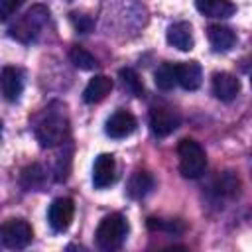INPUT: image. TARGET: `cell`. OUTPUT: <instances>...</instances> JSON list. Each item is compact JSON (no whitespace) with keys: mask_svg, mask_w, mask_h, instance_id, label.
I'll return each mask as SVG.
<instances>
[{"mask_svg":"<svg viewBox=\"0 0 252 252\" xmlns=\"http://www.w3.org/2000/svg\"><path fill=\"white\" fill-rule=\"evenodd\" d=\"M35 138L41 148H55L65 144L69 138V120L59 112H49L35 126Z\"/></svg>","mask_w":252,"mask_h":252,"instance_id":"obj_4","label":"cell"},{"mask_svg":"<svg viewBox=\"0 0 252 252\" xmlns=\"http://www.w3.org/2000/svg\"><path fill=\"white\" fill-rule=\"evenodd\" d=\"M73 215H75L73 201L69 197H59L49 205L47 220L55 232H65L73 222Z\"/></svg>","mask_w":252,"mask_h":252,"instance_id":"obj_7","label":"cell"},{"mask_svg":"<svg viewBox=\"0 0 252 252\" xmlns=\"http://www.w3.org/2000/svg\"><path fill=\"white\" fill-rule=\"evenodd\" d=\"M240 91V81L232 75V73H215L213 77V94L222 100V102H230L236 98Z\"/></svg>","mask_w":252,"mask_h":252,"instance_id":"obj_12","label":"cell"},{"mask_svg":"<svg viewBox=\"0 0 252 252\" xmlns=\"http://www.w3.org/2000/svg\"><path fill=\"white\" fill-rule=\"evenodd\" d=\"M0 238H2V244L6 248L20 250V248H26L32 242L33 230H32L30 222L24 220V219H10V220H6L2 224Z\"/></svg>","mask_w":252,"mask_h":252,"instance_id":"obj_5","label":"cell"},{"mask_svg":"<svg viewBox=\"0 0 252 252\" xmlns=\"http://www.w3.org/2000/svg\"><path fill=\"white\" fill-rule=\"evenodd\" d=\"M69 59L73 61L75 67H79V69H83V71H91V69H94V67L98 65V61L94 59V55L89 53V51H87L85 47H81V45H73V47H71Z\"/></svg>","mask_w":252,"mask_h":252,"instance_id":"obj_20","label":"cell"},{"mask_svg":"<svg viewBox=\"0 0 252 252\" xmlns=\"http://www.w3.org/2000/svg\"><path fill=\"white\" fill-rule=\"evenodd\" d=\"M73 20H75V26H77V30H79V32H89V30L93 28V20H91V18H87V16H81V18L73 16Z\"/></svg>","mask_w":252,"mask_h":252,"instance_id":"obj_24","label":"cell"},{"mask_svg":"<svg viewBox=\"0 0 252 252\" xmlns=\"http://www.w3.org/2000/svg\"><path fill=\"white\" fill-rule=\"evenodd\" d=\"M126 234H128V222L126 219L120 215V213H112V215H106L98 226H96V232H94V238H96V246L100 250H118L122 246V242L126 240Z\"/></svg>","mask_w":252,"mask_h":252,"instance_id":"obj_2","label":"cell"},{"mask_svg":"<svg viewBox=\"0 0 252 252\" xmlns=\"http://www.w3.org/2000/svg\"><path fill=\"white\" fill-rule=\"evenodd\" d=\"M195 6L207 18H228L236 10L230 0H195Z\"/></svg>","mask_w":252,"mask_h":252,"instance_id":"obj_16","label":"cell"},{"mask_svg":"<svg viewBox=\"0 0 252 252\" xmlns=\"http://www.w3.org/2000/svg\"><path fill=\"white\" fill-rule=\"evenodd\" d=\"M116 181V159L112 154H100L93 165V185L104 189Z\"/></svg>","mask_w":252,"mask_h":252,"instance_id":"obj_8","label":"cell"},{"mask_svg":"<svg viewBox=\"0 0 252 252\" xmlns=\"http://www.w3.org/2000/svg\"><path fill=\"white\" fill-rule=\"evenodd\" d=\"M154 83L161 91H169L177 85V75H175V63H161L156 73H154Z\"/></svg>","mask_w":252,"mask_h":252,"instance_id":"obj_19","label":"cell"},{"mask_svg":"<svg viewBox=\"0 0 252 252\" xmlns=\"http://www.w3.org/2000/svg\"><path fill=\"white\" fill-rule=\"evenodd\" d=\"M167 43L181 49L189 51L193 47V30L189 22H175L167 28Z\"/></svg>","mask_w":252,"mask_h":252,"instance_id":"obj_14","label":"cell"},{"mask_svg":"<svg viewBox=\"0 0 252 252\" xmlns=\"http://www.w3.org/2000/svg\"><path fill=\"white\" fill-rule=\"evenodd\" d=\"M136 130V118L128 110H116L104 124V132L110 138H126Z\"/></svg>","mask_w":252,"mask_h":252,"instance_id":"obj_9","label":"cell"},{"mask_svg":"<svg viewBox=\"0 0 252 252\" xmlns=\"http://www.w3.org/2000/svg\"><path fill=\"white\" fill-rule=\"evenodd\" d=\"M177 156H179V171L187 179H197L203 175L207 167V156L205 150L201 148L199 142L185 138L177 146Z\"/></svg>","mask_w":252,"mask_h":252,"instance_id":"obj_3","label":"cell"},{"mask_svg":"<svg viewBox=\"0 0 252 252\" xmlns=\"http://www.w3.org/2000/svg\"><path fill=\"white\" fill-rule=\"evenodd\" d=\"M250 85H252V77H250Z\"/></svg>","mask_w":252,"mask_h":252,"instance_id":"obj_25","label":"cell"},{"mask_svg":"<svg viewBox=\"0 0 252 252\" xmlns=\"http://www.w3.org/2000/svg\"><path fill=\"white\" fill-rule=\"evenodd\" d=\"M43 177H45V173H43V169H41V165H37V163H33V165H28L24 171H22V185L26 187V189H35V187H39L41 183H43Z\"/></svg>","mask_w":252,"mask_h":252,"instance_id":"obj_21","label":"cell"},{"mask_svg":"<svg viewBox=\"0 0 252 252\" xmlns=\"http://www.w3.org/2000/svg\"><path fill=\"white\" fill-rule=\"evenodd\" d=\"M0 87H2V94L6 100L16 102L24 91V77L22 71L16 67H4L2 75H0Z\"/></svg>","mask_w":252,"mask_h":252,"instance_id":"obj_11","label":"cell"},{"mask_svg":"<svg viewBox=\"0 0 252 252\" xmlns=\"http://www.w3.org/2000/svg\"><path fill=\"white\" fill-rule=\"evenodd\" d=\"M112 91V79L106 77V75H94L87 87H85V93H83V100L87 104H94V102H100L102 98H106V94Z\"/></svg>","mask_w":252,"mask_h":252,"instance_id":"obj_15","label":"cell"},{"mask_svg":"<svg viewBox=\"0 0 252 252\" xmlns=\"http://www.w3.org/2000/svg\"><path fill=\"white\" fill-rule=\"evenodd\" d=\"M154 189V177L148 171H134L128 181V195L132 199H142Z\"/></svg>","mask_w":252,"mask_h":252,"instance_id":"obj_18","label":"cell"},{"mask_svg":"<svg viewBox=\"0 0 252 252\" xmlns=\"http://www.w3.org/2000/svg\"><path fill=\"white\" fill-rule=\"evenodd\" d=\"M22 4H24V0H0V18L8 20Z\"/></svg>","mask_w":252,"mask_h":252,"instance_id":"obj_23","label":"cell"},{"mask_svg":"<svg viewBox=\"0 0 252 252\" xmlns=\"http://www.w3.org/2000/svg\"><path fill=\"white\" fill-rule=\"evenodd\" d=\"M207 35H209V41L215 51H228L236 41L234 32L226 26H209Z\"/></svg>","mask_w":252,"mask_h":252,"instance_id":"obj_17","label":"cell"},{"mask_svg":"<svg viewBox=\"0 0 252 252\" xmlns=\"http://www.w3.org/2000/svg\"><path fill=\"white\" fill-rule=\"evenodd\" d=\"M179 124H181L179 112L169 106H156L150 110V128L158 138H165L173 134L179 128Z\"/></svg>","mask_w":252,"mask_h":252,"instance_id":"obj_6","label":"cell"},{"mask_svg":"<svg viewBox=\"0 0 252 252\" xmlns=\"http://www.w3.org/2000/svg\"><path fill=\"white\" fill-rule=\"evenodd\" d=\"M120 81H122V85H124L134 96H142V94H144L142 79L138 77V73H136L134 69H120Z\"/></svg>","mask_w":252,"mask_h":252,"instance_id":"obj_22","label":"cell"},{"mask_svg":"<svg viewBox=\"0 0 252 252\" xmlns=\"http://www.w3.org/2000/svg\"><path fill=\"white\" fill-rule=\"evenodd\" d=\"M175 75H177V85L183 87L185 91H195L201 87L203 71H201V65L197 61L175 63Z\"/></svg>","mask_w":252,"mask_h":252,"instance_id":"obj_10","label":"cell"},{"mask_svg":"<svg viewBox=\"0 0 252 252\" xmlns=\"http://www.w3.org/2000/svg\"><path fill=\"white\" fill-rule=\"evenodd\" d=\"M209 189L215 199H232L240 191V179L232 171H222L213 179Z\"/></svg>","mask_w":252,"mask_h":252,"instance_id":"obj_13","label":"cell"},{"mask_svg":"<svg viewBox=\"0 0 252 252\" xmlns=\"http://www.w3.org/2000/svg\"><path fill=\"white\" fill-rule=\"evenodd\" d=\"M47 20H49V10L41 4H35L20 20H16L10 26V35L22 43H32L39 35V32L47 24Z\"/></svg>","mask_w":252,"mask_h":252,"instance_id":"obj_1","label":"cell"}]
</instances>
